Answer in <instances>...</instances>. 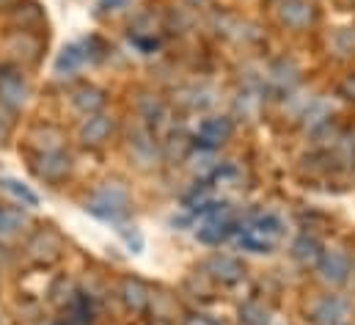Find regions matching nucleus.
I'll use <instances>...</instances> for the list:
<instances>
[{
  "mask_svg": "<svg viewBox=\"0 0 355 325\" xmlns=\"http://www.w3.org/2000/svg\"><path fill=\"white\" fill-rule=\"evenodd\" d=\"M130 190L121 182H102L89 199H86V210L91 215L102 218V221H121L130 215Z\"/></svg>",
  "mask_w": 355,
  "mask_h": 325,
  "instance_id": "1",
  "label": "nucleus"
},
{
  "mask_svg": "<svg viewBox=\"0 0 355 325\" xmlns=\"http://www.w3.org/2000/svg\"><path fill=\"white\" fill-rule=\"evenodd\" d=\"M25 259L33 262V265H53L61 259L64 253V238L55 232V229H36L31 232V238L25 240V248H22Z\"/></svg>",
  "mask_w": 355,
  "mask_h": 325,
  "instance_id": "2",
  "label": "nucleus"
},
{
  "mask_svg": "<svg viewBox=\"0 0 355 325\" xmlns=\"http://www.w3.org/2000/svg\"><path fill=\"white\" fill-rule=\"evenodd\" d=\"M353 303L342 295H322L309 309V320L314 325H345L353 320Z\"/></svg>",
  "mask_w": 355,
  "mask_h": 325,
  "instance_id": "3",
  "label": "nucleus"
},
{
  "mask_svg": "<svg viewBox=\"0 0 355 325\" xmlns=\"http://www.w3.org/2000/svg\"><path fill=\"white\" fill-rule=\"evenodd\" d=\"M317 276L331 284V287H342L350 281L353 276V262L345 251L339 248H331V251H322V256L317 259Z\"/></svg>",
  "mask_w": 355,
  "mask_h": 325,
  "instance_id": "4",
  "label": "nucleus"
},
{
  "mask_svg": "<svg viewBox=\"0 0 355 325\" xmlns=\"http://www.w3.org/2000/svg\"><path fill=\"white\" fill-rule=\"evenodd\" d=\"M28 99H31V85L19 75V69L0 67V105L17 113L28 105Z\"/></svg>",
  "mask_w": 355,
  "mask_h": 325,
  "instance_id": "5",
  "label": "nucleus"
},
{
  "mask_svg": "<svg viewBox=\"0 0 355 325\" xmlns=\"http://www.w3.org/2000/svg\"><path fill=\"white\" fill-rule=\"evenodd\" d=\"M6 53L17 64H36L42 58V33L33 31H11L3 42Z\"/></svg>",
  "mask_w": 355,
  "mask_h": 325,
  "instance_id": "6",
  "label": "nucleus"
},
{
  "mask_svg": "<svg viewBox=\"0 0 355 325\" xmlns=\"http://www.w3.org/2000/svg\"><path fill=\"white\" fill-rule=\"evenodd\" d=\"M232 133H234V124H232L229 116H209V119L201 122L193 144L198 149H204V152H215L232 138Z\"/></svg>",
  "mask_w": 355,
  "mask_h": 325,
  "instance_id": "7",
  "label": "nucleus"
},
{
  "mask_svg": "<svg viewBox=\"0 0 355 325\" xmlns=\"http://www.w3.org/2000/svg\"><path fill=\"white\" fill-rule=\"evenodd\" d=\"M75 168V160L69 152H47V155H39L33 162V174L42 179V182H50V185H58L64 179H69Z\"/></svg>",
  "mask_w": 355,
  "mask_h": 325,
  "instance_id": "8",
  "label": "nucleus"
},
{
  "mask_svg": "<svg viewBox=\"0 0 355 325\" xmlns=\"http://www.w3.org/2000/svg\"><path fill=\"white\" fill-rule=\"evenodd\" d=\"M275 14H278L281 25H286L292 31H306L317 19V8L311 0H278Z\"/></svg>",
  "mask_w": 355,
  "mask_h": 325,
  "instance_id": "9",
  "label": "nucleus"
},
{
  "mask_svg": "<svg viewBox=\"0 0 355 325\" xmlns=\"http://www.w3.org/2000/svg\"><path fill=\"white\" fill-rule=\"evenodd\" d=\"M204 273H209L215 281L220 284H240L245 278V265L237 259V256H229V253H212L207 262H204Z\"/></svg>",
  "mask_w": 355,
  "mask_h": 325,
  "instance_id": "10",
  "label": "nucleus"
},
{
  "mask_svg": "<svg viewBox=\"0 0 355 325\" xmlns=\"http://www.w3.org/2000/svg\"><path fill=\"white\" fill-rule=\"evenodd\" d=\"M113 130H116L113 116H107V113L86 116V122H83V127H80V144H83V147H91V149H96V147H102V144L110 141Z\"/></svg>",
  "mask_w": 355,
  "mask_h": 325,
  "instance_id": "11",
  "label": "nucleus"
},
{
  "mask_svg": "<svg viewBox=\"0 0 355 325\" xmlns=\"http://www.w3.org/2000/svg\"><path fill=\"white\" fill-rule=\"evenodd\" d=\"M119 298H121V303L127 306V312H132V315L146 312L149 303H152L149 287H146L141 278H135V276H127V278L119 281Z\"/></svg>",
  "mask_w": 355,
  "mask_h": 325,
  "instance_id": "12",
  "label": "nucleus"
},
{
  "mask_svg": "<svg viewBox=\"0 0 355 325\" xmlns=\"http://www.w3.org/2000/svg\"><path fill=\"white\" fill-rule=\"evenodd\" d=\"M237 232V224L229 218V215H218V218H207L201 226H198V240L204 245H220L226 243L232 235Z\"/></svg>",
  "mask_w": 355,
  "mask_h": 325,
  "instance_id": "13",
  "label": "nucleus"
},
{
  "mask_svg": "<svg viewBox=\"0 0 355 325\" xmlns=\"http://www.w3.org/2000/svg\"><path fill=\"white\" fill-rule=\"evenodd\" d=\"M105 102H107L105 91H102L99 85H94V83H83V85H78V88L72 91V105H75V110L83 113V116L102 113Z\"/></svg>",
  "mask_w": 355,
  "mask_h": 325,
  "instance_id": "14",
  "label": "nucleus"
},
{
  "mask_svg": "<svg viewBox=\"0 0 355 325\" xmlns=\"http://www.w3.org/2000/svg\"><path fill=\"white\" fill-rule=\"evenodd\" d=\"M31 147L39 152V155H47V152H61L67 147V133L55 124H42L31 133Z\"/></svg>",
  "mask_w": 355,
  "mask_h": 325,
  "instance_id": "15",
  "label": "nucleus"
},
{
  "mask_svg": "<svg viewBox=\"0 0 355 325\" xmlns=\"http://www.w3.org/2000/svg\"><path fill=\"white\" fill-rule=\"evenodd\" d=\"M89 61V42H78V44H69V47H64L61 53H58V58H55V75L58 78H67V75H75L83 64Z\"/></svg>",
  "mask_w": 355,
  "mask_h": 325,
  "instance_id": "16",
  "label": "nucleus"
},
{
  "mask_svg": "<svg viewBox=\"0 0 355 325\" xmlns=\"http://www.w3.org/2000/svg\"><path fill=\"white\" fill-rule=\"evenodd\" d=\"M28 226H31V218H28L22 210L0 207V243L17 240Z\"/></svg>",
  "mask_w": 355,
  "mask_h": 325,
  "instance_id": "17",
  "label": "nucleus"
},
{
  "mask_svg": "<svg viewBox=\"0 0 355 325\" xmlns=\"http://www.w3.org/2000/svg\"><path fill=\"white\" fill-rule=\"evenodd\" d=\"M11 19H14L17 31H33V33H39L42 25L47 22L42 6L39 3H25V0L17 8H11Z\"/></svg>",
  "mask_w": 355,
  "mask_h": 325,
  "instance_id": "18",
  "label": "nucleus"
},
{
  "mask_svg": "<svg viewBox=\"0 0 355 325\" xmlns=\"http://www.w3.org/2000/svg\"><path fill=\"white\" fill-rule=\"evenodd\" d=\"M243 229H251V232H257L259 238L275 243V240L281 238V232H284V224H281V218H278L275 212H254V215L243 224Z\"/></svg>",
  "mask_w": 355,
  "mask_h": 325,
  "instance_id": "19",
  "label": "nucleus"
},
{
  "mask_svg": "<svg viewBox=\"0 0 355 325\" xmlns=\"http://www.w3.org/2000/svg\"><path fill=\"white\" fill-rule=\"evenodd\" d=\"M297 81H300V69H297L295 61L281 58V61H275V64L270 67V83H272L278 91H292V88L297 85Z\"/></svg>",
  "mask_w": 355,
  "mask_h": 325,
  "instance_id": "20",
  "label": "nucleus"
},
{
  "mask_svg": "<svg viewBox=\"0 0 355 325\" xmlns=\"http://www.w3.org/2000/svg\"><path fill=\"white\" fill-rule=\"evenodd\" d=\"M322 243L314 238V235H300L295 243H292V256L300 262V265H317V259L322 256Z\"/></svg>",
  "mask_w": 355,
  "mask_h": 325,
  "instance_id": "21",
  "label": "nucleus"
},
{
  "mask_svg": "<svg viewBox=\"0 0 355 325\" xmlns=\"http://www.w3.org/2000/svg\"><path fill=\"white\" fill-rule=\"evenodd\" d=\"M0 190L8 193L11 199H17L22 207H39V193L31 190L25 182H19L14 176H0Z\"/></svg>",
  "mask_w": 355,
  "mask_h": 325,
  "instance_id": "22",
  "label": "nucleus"
},
{
  "mask_svg": "<svg viewBox=\"0 0 355 325\" xmlns=\"http://www.w3.org/2000/svg\"><path fill=\"white\" fill-rule=\"evenodd\" d=\"M130 149H132V158L141 165H149V162L155 160V152H157L155 138L146 130H138L135 135H130Z\"/></svg>",
  "mask_w": 355,
  "mask_h": 325,
  "instance_id": "23",
  "label": "nucleus"
},
{
  "mask_svg": "<svg viewBox=\"0 0 355 325\" xmlns=\"http://www.w3.org/2000/svg\"><path fill=\"white\" fill-rule=\"evenodd\" d=\"M69 315H72L75 323H80V325L91 323L94 306H91V298L86 292H72V298H69Z\"/></svg>",
  "mask_w": 355,
  "mask_h": 325,
  "instance_id": "24",
  "label": "nucleus"
},
{
  "mask_svg": "<svg viewBox=\"0 0 355 325\" xmlns=\"http://www.w3.org/2000/svg\"><path fill=\"white\" fill-rule=\"evenodd\" d=\"M240 320L245 325H267L270 323V312L265 309V303H259V301H245L240 306Z\"/></svg>",
  "mask_w": 355,
  "mask_h": 325,
  "instance_id": "25",
  "label": "nucleus"
},
{
  "mask_svg": "<svg viewBox=\"0 0 355 325\" xmlns=\"http://www.w3.org/2000/svg\"><path fill=\"white\" fill-rule=\"evenodd\" d=\"M237 243L243 245L245 251H251V253H270L272 251V245L270 240L265 238H259L257 232H251V229H237Z\"/></svg>",
  "mask_w": 355,
  "mask_h": 325,
  "instance_id": "26",
  "label": "nucleus"
},
{
  "mask_svg": "<svg viewBox=\"0 0 355 325\" xmlns=\"http://www.w3.org/2000/svg\"><path fill=\"white\" fill-rule=\"evenodd\" d=\"M163 113H166V105H163L157 97H144V99H141V116H144L149 124H152V122H160Z\"/></svg>",
  "mask_w": 355,
  "mask_h": 325,
  "instance_id": "27",
  "label": "nucleus"
},
{
  "mask_svg": "<svg viewBox=\"0 0 355 325\" xmlns=\"http://www.w3.org/2000/svg\"><path fill=\"white\" fill-rule=\"evenodd\" d=\"M11 133H14V110L0 105V147L11 138Z\"/></svg>",
  "mask_w": 355,
  "mask_h": 325,
  "instance_id": "28",
  "label": "nucleus"
},
{
  "mask_svg": "<svg viewBox=\"0 0 355 325\" xmlns=\"http://www.w3.org/2000/svg\"><path fill=\"white\" fill-rule=\"evenodd\" d=\"M339 97H345L347 102H355V72L342 78V83H339Z\"/></svg>",
  "mask_w": 355,
  "mask_h": 325,
  "instance_id": "29",
  "label": "nucleus"
},
{
  "mask_svg": "<svg viewBox=\"0 0 355 325\" xmlns=\"http://www.w3.org/2000/svg\"><path fill=\"white\" fill-rule=\"evenodd\" d=\"M182 325H220L215 317H209V315H201V312H193V315H187Z\"/></svg>",
  "mask_w": 355,
  "mask_h": 325,
  "instance_id": "30",
  "label": "nucleus"
},
{
  "mask_svg": "<svg viewBox=\"0 0 355 325\" xmlns=\"http://www.w3.org/2000/svg\"><path fill=\"white\" fill-rule=\"evenodd\" d=\"M19 3H22V0H0V8H3V11H11V8H17Z\"/></svg>",
  "mask_w": 355,
  "mask_h": 325,
  "instance_id": "31",
  "label": "nucleus"
},
{
  "mask_svg": "<svg viewBox=\"0 0 355 325\" xmlns=\"http://www.w3.org/2000/svg\"><path fill=\"white\" fill-rule=\"evenodd\" d=\"M187 3H190L193 8H204V6H209L212 0H187Z\"/></svg>",
  "mask_w": 355,
  "mask_h": 325,
  "instance_id": "32",
  "label": "nucleus"
},
{
  "mask_svg": "<svg viewBox=\"0 0 355 325\" xmlns=\"http://www.w3.org/2000/svg\"><path fill=\"white\" fill-rule=\"evenodd\" d=\"M47 325H69V323H61V320H53V323H47Z\"/></svg>",
  "mask_w": 355,
  "mask_h": 325,
  "instance_id": "33",
  "label": "nucleus"
},
{
  "mask_svg": "<svg viewBox=\"0 0 355 325\" xmlns=\"http://www.w3.org/2000/svg\"><path fill=\"white\" fill-rule=\"evenodd\" d=\"M345 325H355V323H353V320H350V323H345Z\"/></svg>",
  "mask_w": 355,
  "mask_h": 325,
  "instance_id": "34",
  "label": "nucleus"
}]
</instances>
